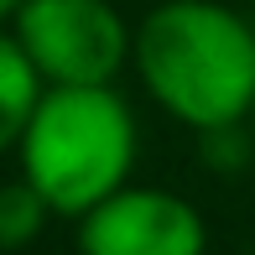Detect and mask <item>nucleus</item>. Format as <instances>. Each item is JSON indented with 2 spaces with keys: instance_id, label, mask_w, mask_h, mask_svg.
I'll return each instance as SVG.
<instances>
[{
  "instance_id": "f257e3e1",
  "label": "nucleus",
  "mask_w": 255,
  "mask_h": 255,
  "mask_svg": "<svg viewBox=\"0 0 255 255\" xmlns=\"http://www.w3.org/2000/svg\"><path fill=\"white\" fill-rule=\"evenodd\" d=\"M135 68L182 125H240L255 104V26L219 0H167L135 31Z\"/></svg>"
},
{
  "instance_id": "f03ea898",
  "label": "nucleus",
  "mask_w": 255,
  "mask_h": 255,
  "mask_svg": "<svg viewBox=\"0 0 255 255\" xmlns=\"http://www.w3.org/2000/svg\"><path fill=\"white\" fill-rule=\"evenodd\" d=\"M135 161V115L110 84H52L21 135V167L52 214L84 219L125 188Z\"/></svg>"
},
{
  "instance_id": "7ed1b4c3",
  "label": "nucleus",
  "mask_w": 255,
  "mask_h": 255,
  "mask_svg": "<svg viewBox=\"0 0 255 255\" xmlns=\"http://www.w3.org/2000/svg\"><path fill=\"white\" fill-rule=\"evenodd\" d=\"M16 37L52 84H110L125 63V21L110 0H21Z\"/></svg>"
},
{
  "instance_id": "20e7f679",
  "label": "nucleus",
  "mask_w": 255,
  "mask_h": 255,
  "mask_svg": "<svg viewBox=\"0 0 255 255\" xmlns=\"http://www.w3.org/2000/svg\"><path fill=\"white\" fill-rule=\"evenodd\" d=\"M84 255H203V219L177 193L120 188L78 224Z\"/></svg>"
},
{
  "instance_id": "39448f33",
  "label": "nucleus",
  "mask_w": 255,
  "mask_h": 255,
  "mask_svg": "<svg viewBox=\"0 0 255 255\" xmlns=\"http://www.w3.org/2000/svg\"><path fill=\"white\" fill-rule=\"evenodd\" d=\"M42 104V73L31 63V52L21 47L16 31H0V151L5 146H21L31 115Z\"/></svg>"
},
{
  "instance_id": "423d86ee",
  "label": "nucleus",
  "mask_w": 255,
  "mask_h": 255,
  "mask_svg": "<svg viewBox=\"0 0 255 255\" xmlns=\"http://www.w3.org/2000/svg\"><path fill=\"white\" fill-rule=\"evenodd\" d=\"M47 214H52V203L42 198V188L31 177L5 182V188H0V250L31 245V240L42 235V224H47Z\"/></svg>"
},
{
  "instance_id": "0eeeda50",
  "label": "nucleus",
  "mask_w": 255,
  "mask_h": 255,
  "mask_svg": "<svg viewBox=\"0 0 255 255\" xmlns=\"http://www.w3.org/2000/svg\"><path fill=\"white\" fill-rule=\"evenodd\" d=\"M208 141H203V156L214 161V167H240L245 161V146H240V135H235V125H219V130H203Z\"/></svg>"
},
{
  "instance_id": "6e6552de",
  "label": "nucleus",
  "mask_w": 255,
  "mask_h": 255,
  "mask_svg": "<svg viewBox=\"0 0 255 255\" xmlns=\"http://www.w3.org/2000/svg\"><path fill=\"white\" fill-rule=\"evenodd\" d=\"M16 5H21V0H0V21H5V16H16Z\"/></svg>"
},
{
  "instance_id": "1a4fd4ad",
  "label": "nucleus",
  "mask_w": 255,
  "mask_h": 255,
  "mask_svg": "<svg viewBox=\"0 0 255 255\" xmlns=\"http://www.w3.org/2000/svg\"><path fill=\"white\" fill-rule=\"evenodd\" d=\"M250 130H255V104H250Z\"/></svg>"
}]
</instances>
